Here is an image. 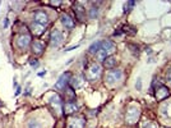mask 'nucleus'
<instances>
[{"mask_svg": "<svg viewBox=\"0 0 171 128\" xmlns=\"http://www.w3.org/2000/svg\"><path fill=\"white\" fill-rule=\"evenodd\" d=\"M167 81H169V83L171 85V69H170L169 73H167Z\"/></svg>", "mask_w": 171, "mask_h": 128, "instance_id": "cd10ccee", "label": "nucleus"}, {"mask_svg": "<svg viewBox=\"0 0 171 128\" xmlns=\"http://www.w3.org/2000/svg\"><path fill=\"white\" fill-rule=\"evenodd\" d=\"M109 57V54L107 53H106L105 50H100V51H97L96 53V58H97V60H100V62H105V59Z\"/></svg>", "mask_w": 171, "mask_h": 128, "instance_id": "6ab92c4d", "label": "nucleus"}, {"mask_svg": "<svg viewBox=\"0 0 171 128\" xmlns=\"http://www.w3.org/2000/svg\"><path fill=\"white\" fill-rule=\"evenodd\" d=\"M77 110H78V105L74 101H68V103H65V105L63 106V112H64V114H67V115L76 113Z\"/></svg>", "mask_w": 171, "mask_h": 128, "instance_id": "1a4fd4ad", "label": "nucleus"}, {"mask_svg": "<svg viewBox=\"0 0 171 128\" xmlns=\"http://www.w3.org/2000/svg\"><path fill=\"white\" fill-rule=\"evenodd\" d=\"M135 87H137L138 90H141V89H142V81H141V78H138V80H137V85H135Z\"/></svg>", "mask_w": 171, "mask_h": 128, "instance_id": "393cba45", "label": "nucleus"}, {"mask_svg": "<svg viewBox=\"0 0 171 128\" xmlns=\"http://www.w3.org/2000/svg\"><path fill=\"white\" fill-rule=\"evenodd\" d=\"M135 5V2H128L125 5H124V13H126V12H129V10L133 8Z\"/></svg>", "mask_w": 171, "mask_h": 128, "instance_id": "5701e85b", "label": "nucleus"}, {"mask_svg": "<svg viewBox=\"0 0 171 128\" xmlns=\"http://www.w3.org/2000/svg\"><path fill=\"white\" fill-rule=\"evenodd\" d=\"M45 74H46V71H44V72H40V73H38V76H40V77H44Z\"/></svg>", "mask_w": 171, "mask_h": 128, "instance_id": "7c9ffc66", "label": "nucleus"}, {"mask_svg": "<svg viewBox=\"0 0 171 128\" xmlns=\"http://www.w3.org/2000/svg\"><path fill=\"white\" fill-rule=\"evenodd\" d=\"M88 16H90L91 19H96V18H97V16H99V9L96 8V7H92L90 9V14Z\"/></svg>", "mask_w": 171, "mask_h": 128, "instance_id": "4be33fe9", "label": "nucleus"}, {"mask_svg": "<svg viewBox=\"0 0 171 128\" xmlns=\"http://www.w3.org/2000/svg\"><path fill=\"white\" fill-rule=\"evenodd\" d=\"M78 48H79V45H74V46L68 48V49H67V51H70V50H74V49H78Z\"/></svg>", "mask_w": 171, "mask_h": 128, "instance_id": "bb28decb", "label": "nucleus"}, {"mask_svg": "<svg viewBox=\"0 0 171 128\" xmlns=\"http://www.w3.org/2000/svg\"><path fill=\"white\" fill-rule=\"evenodd\" d=\"M32 31H33L35 35H42L45 32V26H41V25H37L33 22V25H32Z\"/></svg>", "mask_w": 171, "mask_h": 128, "instance_id": "a211bd4d", "label": "nucleus"}, {"mask_svg": "<svg viewBox=\"0 0 171 128\" xmlns=\"http://www.w3.org/2000/svg\"><path fill=\"white\" fill-rule=\"evenodd\" d=\"M60 19H61L63 26L65 27L67 30H73V28H74V21H73V18H72L70 16L63 14V16L60 17Z\"/></svg>", "mask_w": 171, "mask_h": 128, "instance_id": "f8f14e48", "label": "nucleus"}, {"mask_svg": "<svg viewBox=\"0 0 171 128\" xmlns=\"http://www.w3.org/2000/svg\"><path fill=\"white\" fill-rule=\"evenodd\" d=\"M31 44V37H29V35H24V34H22V35H19L18 37H17V40H15V45L18 46V49H20V50H26L27 48H28V45Z\"/></svg>", "mask_w": 171, "mask_h": 128, "instance_id": "0eeeda50", "label": "nucleus"}, {"mask_svg": "<svg viewBox=\"0 0 171 128\" xmlns=\"http://www.w3.org/2000/svg\"><path fill=\"white\" fill-rule=\"evenodd\" d=\"M101 49L105 50V51L109 54V53H112V51L115 50V45H114V42H111L110 40H105V41H102Z\"/></svg>", "mask_w": 171, "mask_h": 128, "instance_id": "2eb2a0df", "label": "nucleus"}, {"mask_svg": "<svg viewBox=\"0 0 171 128\" xmlns=\"http://www.w3.org/2000/svg\"><path fill=\"white\" fill-rule=\"evenodd\" d=\"M139 115H141V110L138 106H130L129 109H128L126 112V115H125V121L128 124H134L138 122V119H139Z\"/></svg>", "mask_w": 171, "mask_h": 128, "instance_id": "f03ea898", "label": "nucleus"}, {"mask_svg": "<svg viewBox=\"0 0 171 128\" xmlns=\"http://www.w3.org/2000/svg\"><path fill=\"white\" fill-rule=\"evenodd\" d=\"M123 80V72L120 69H111L106 73V82L109 85H115Z\"/></svg>", "mask_w": 171, "mask_h": 128, "instance_id": "7ed1b4c3", "label": "nucleus"}, {"mask_svg": "<svg viewBox=\"0 0 171 128\" xmlns=\"http://www.w3.org/2000/svg\"><path fill=\"white\" fill-rule=\"evenodd\" d=\"M8 25H9V19H8V18H5V19H4V22H3V27H4V28H7V27H8Z\"/></svg>", "mask_w": 171, "mask_h": 128, "instance_id": "a878e982", "label": "nucleus"}, {"mask_svg": "<svg viewBox=\"0 0 171 128\" xmlns=\"http://www.w3.org/2000/svg\"><path fill=\"white\" fill-rule=\"evenodd\" d=\"M74 12H76V16H77L78 19H81V21L84 19V17H86V9L79 3H77L76 5H74Z\"/></svg>", "mask_w": 171, "mask_h": 128, "instance_id": "4468645a", "label": "nucleus"}, {"mask_svg": "<svg viewBox=\"0 0 171 128\" xmlns=\"http://www.w3.org/2000/svg\"><path fill=\"white\" fill-rule=\"evenodd\" d=\"M64 41V36H63V32L60 30H52L51 31V35H50V42L52 46H59L61 42Z\"/></svg>", "mask_w": 171, "mask_h": 128, "instance_id": "423d86ee", "label": "nucleus"}, {"mask_svg": "<svg viewBox=\"0 0 171 128\" xmlns=\"http://www.w3.org/2000/svg\"><path fill=\"white\" fill-rule=\"evenodd\" d=\"M33 22L37 23V25H41V26H45L49 23V16L46 12L44 10H37L33 14Z\"/></svg>", "mask_w": 171, "mask_h": 128, "instance_id": "39448f33", "label": "nucleus"}, {"mask_svg": "<svg viewBox=\"0 0 171 128\" xmlns=\"http://www.w3.org/2000/svg\"><path fill=\"white\" fill-rule=\"evenodd\" d=\"M86 121L82 117H76L69 121V128H84Z\"/></svg>", "mask_w": 171, "mask_h": 128, "instance_id": "9d476101", "label": "nucleus"}, {"mask_svg": "<svg viewBox=\"0 0 171 128\" xmlns=\"http://www.w3.org/2000/svg\"><path fill=\"white\" fill-rule=\"evenodd\" d=\"M70 83H72L73 89L81 87V85H82V77H76V78H73V80L70 81Z\"/></svg>", "mask_w": 171, "mask_h": 128, "instance_id": "aec40b11", "label": "nucleus"}, {"mask_svg": "<svg viewBox=\"0 0 171 128\" xmlns=\"http://www.w3.org/2000/svg\"><path fill=\"white\" fill-rule=\"evenodd\" d=\"M101 46H102V41H96V42H93V44L88 48L90 54H96L97 51L101 50Z\"/></svg>", "mask_w": 171, "mask_h": 128, "instance_id": "f3484780", "label": "nucleus"}, {"mask_svg": "<svg viewBox=\"0 0 171 128\" xmlns=\"http://www.w3.org/2000/svg\"><path fill=\"white\" fill-rule=\"evenodd\" d=\"M19 94H20V87L18 86V87H17V91H15V94H14V95H15V96H18Z\"/></svg>", "mask_w": 171, "mask_h": 128, "instance_id": "c756f323", "label": "nucleus"}, {"mask_svg": "<svg viewBox=\"0 0 171 128\" xmlns=\"http://www.w3.org/2000/svg\"><path fill=\"white\" fill-rule=\"evenodd\" d=\"M102 68H101V66L99 63H93V64H91V67L88 68V71H87V73H86V77H87V80L88 81H96V80H99L100 78V76H101V71Z\"/></svg>", "mask_w": 171, "mask_h": 128, "instance_id": "f257e3e1", "label": "nucleus"}, {"mask_svg": "<svg viewBox=\"0 0 171 128\" xmlns=\"http://www.w3.org/2000/svg\"><path fill=\"white\" fill-rule=\"evenodd\" d=\"M31 67H32V68H35V69L38 67V62H37V59H32V60H31Z\"/></svg>", "mask_w": 171, "mask_h": 128, "instance_id": "b1692460", "label": "nucleus"}, {"mask_svg": "<svg viewBox=\"0 0 171 128\" xmlns=\"http://www.w3.org/2000/svg\"><path fill=\"white\" fill-rule=\"evenodd\" d=\"M44 50H45V45L42 44L41 41L35 40L32 42V53H33L35 55H41L42 53H44Z\"/></svg>", "mask_w": 171, "mask_h": 128, "instance_id": "9b49d317", "label": "nucleus"}, {"mask_svg": "<svg viewBox=\"0 0 171 128\" xmlns=\"http://www.w3.org/2000/svg\"><path fill=\"white\" fill-rule=\"evenodd\" d=\"M144 128H157L155 124H151V123H148L147 126H144Z\"/></svg>", "mask_w": 171, "mask_h": 128, "instance_id": "c85d7f7f", "label": "nucleus"}, {"mask_svg": "<svg viewBox=\"0 0 171 128\" xmlns=\"http://www.w3.org/2000/svg\"><path fill=\"white\" fill-rule=\"evenodd\" d=\"M167 96H169V90H167V87L160 86V87L157 89V91H156V98H157V100H164L165 98H167Z\"/></svg>", "mask_w": 171, "mask_h": 128, "instance_id": "ddd939ff", "label": "nucleus"}, {"mask_svg": "<svg viewBox=\"0 0 171 128\" xmlns=\"http://www.w3.org/2000/svg\"><path fill=\"white\" fill-rule=\"evenodd\" d=\"M69 81H70V73L69 72L63 73L61 76H60V78L58 80V82L55 83V87L58 90H64V89H65V86H67V83Z\"/></svg>", "mask_w": 171, "mask_h": 128, "instance_id": "6e6552de", "label": "nucleus"}, {"mask_svg": "<svg viewBox=\"0 0 171 128\" xmlns=\"http://www.w3.org/2000/svg\"><path fill=\"white\" fill-rule=\"evenodd\" d=\"M49 103H50V105H51V108L55 110V113L58 114V115H60L61 114V112H63V101H61V98L58 95V94H54L50 98V100H49Z\"/></svg>", "mask_w": 171, "mask_h": 128, "instance_id": "20e7f679", "label": "nucleus"}, {"mask_svg": "<svg viewBox=\"0 0 171 128\" xmlns=\"http://www.w3.org/2000/svg\"><path fill=\"white\" fill-rule=\"evenodd\" d=\"M28 128H42V124L37 119H31L28 122Z\"/></svg>", "mask_w": 171, "mask_h": 128, "instance_id": "412c9836", "label": "nucleus"}, {"mask_svg": "<svg viewBox=\"0 0 171 128\" xmlns=\"http://www.w3.org/2000/svg\"><path fill=\"white\" fill-rule=\"evenodd\" d=\"M116 58H114V57H107L105 59V62H103V66L107 68V69H114V67L116 66Z\"/></svg>", "mask_w": 171, "mask_h": 128, "instance_id": "dca6fc26", "label": "nucleus"}]
</instances>
